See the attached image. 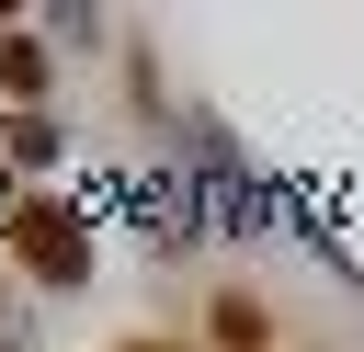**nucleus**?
I'll return each instance as SVG.
<instances>
[{
    "mask_svg": "<svg viewBox=\"0 0 364 352\" xmlns=\"http://www.w3.org/2000/svg\"><path fill=\"white\" fill-rule=\"evenodd\" d=\"M11 261L34 273V284H91V227H80V204H57V193H11Z\"/></svg>",
    "mask_w": 364,
    "mask_h": 352,
    "instance_id": "nucleus-1",
    "label": "nucleus"
},
{
    "mask_svg": "<svg viewBox=\"0 0 364 352\" xmlns=\"http://www.w3.org/2000/svg\"><path fill=\"white\" fill-rule=\"evenodd\" d=\"M0 352H11V307H0Z\"/></svg>",
    "mask_w": 364,
    "mask_h": 352,
    "instance_id": "nucleus-4",
    "label": "nucleus"
},
{
    "mask_svg": "<svg viewBox=\"0 0 364 352\" xmlns=\"http://www.w3.org/2000/svg\"><path fill=\"white\" fill-rule=\"evenodd\" d=\"M125 352H171V341H125Z\"/></svg>",
    "mask_w": 364,
    "mask_h": 352,
    "instance_id": "nucleus-5",
    "label": "nucleus"
},
{
    "mask_svg": "<svg viewBox=\"0 0 364 352\" xmlns=\"http://www.w3.org/2000/svg\"><path fill=\"white\" fill-rule=\"evenodd\" d=\"M0 91H23V102H34V91H46V45H23V34H11V45H0Z\"/></svg>",
    "mask_w": 364,
    "mask_h": 352,
    "instance_id": "nucleus-2",
    "label": "nucleus"
},
{
    "mask_svg": "<svg viewBox=\"0 0 364 352\" xmlns=\"http://www.w3.org/2000/svg\"><path fill=\"white\" fill-rule=\"evenodd\" d=\"M216 341H228V352H262V307L228 295V307H216Z\"/></svg>",
    "mask_w": 364,
    "mask_h": 352,
    "instance_id": "nucleus-3",
    "label": "nucleus"
}]
</instances>
